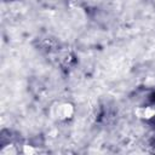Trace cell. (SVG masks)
I'll use <instances>...</instances> for the list:
<instances>
[{
	"mask_svg": "<svg viewBox=\"0 0 155 155\" xmlns=\"http://www.w3.org/2000/svg\"><path fill=\"white\" fill-rule=\"evenodd\" d=\"M137 115L140 118H143V119H152L155 116V108L153 107H146V108H140L137 109Z\"/></svg>",
	"mask_w": 155,
	"mask_h": 155,
	"instance_id": "cell-1",
	"label": "cell"
},
{
	"mask_svg": "<svg viewBox=\"0 0 155 155\" xmlns=\"http://www.w3.org/2000/svg\"><path fill=\"white\" fill-rule=\"evenodd\" d=\"M73 115V107L70 104H63L61 106V112H59V116L63 119H68Z\"/></svg>",
	"mask_w": 155,
	"mask_h": 155,
	"instance_id": "cell-2",
	"label": "cell"
},
{
	"mask_svg": "<svg viewBox=\"0 0 155 155\" xmlns=\"http://www.w3.org/2000/svg\"><path fill=\"white\" fill-rule=\"evenodd\" d=\"M34 152H35V149H33V148H30V147L28 148V146L24 147V153H26V154H33Z\"/></svg>",
	"mask_w": 155,
	"mask_h": 155,
	"instance_id": "cell-3",
	"label": "cell"
}]
</instances>
